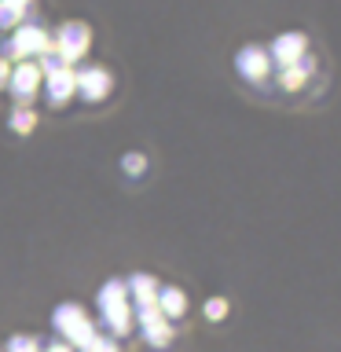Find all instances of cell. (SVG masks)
Here are the masks:
<instances>
[{
  "instance_id": "obj_1",
  "label": "cell",
  "mask_w": 341,
  "mask_h": 352,
  "mask_svg": "<svg viewBox=\"0 0 341 352\" xmlns=\"http://www.w3.org/2000/svg\"><path fill=\"white\" fill-rule=\"evenodd\" d=\"M52 327L63 334V341L70 349L81 352L88 341L96 338V323L88 319V312L77 301H63V305H55V312H52Z\"/></svg>"
},
{
  "instance_id": "obj_2",
  "label": "cell",
  "mask_w": 341,
  "mask_h": 352,
  "mask_svg": "<svg viewBox=\"0 0 341 352\" xmlns=\"http://www.w3.org/2000/svg\"><path fill=\"white\" fill-rule=\"evenodd\" d=\"M52 48V37L44 33L41 26H33V22H26V26H15V33L4 41V59H22V63H33L41 52Z\"/></svg>"
},
{
  "instance_id": "obj_3",
  "label": "cell",
  "mask_w": 341,
  "mask_h": 352,
  "mask_svg": "<svg viewBox=\"0 0 341 352\" xmlns=\"http://www.w3.org/2000/svg\"><path fill=\"white\" fill-rule=\"evenodd\" d=\"M114 88V77H110L107 66H85V70L74 74V96H81L85 103H103Z\"/></svg>"
},
{
  "instance_id": "obj_4",
  "label": "cell",
  "mask_w": 341,
  "mask_h": 352,
  "mask_svg": "<svg viewBox=\"0 0 341 352\" xmlns=\"http://www.w3.org/2000/svg\"><path fill=\"white\" fill-rule=\"evenodd\" d=\"M55 44H59V52L66 63H77V59H85V52H88V44H92V33H88L85 22H63L59 33H55Z\"/></svg>"
},
{
  "instance_id": "obj_5",
  "label": "cell",
  "mask_w": 341,
  "mask_h": 352,
  "mask_svg": "<svg viewBox=\"0 0 341 352\" xmlns=\"http://www.w3.org/2000/svg\"><path fill=\"white\" fill-rule=\"evenodd\" d=\"M44 81V74L37 70V63H19L15 70L8 77V92L19 99V103H30L33 96H37V88Z\"/></svg>"
},
{
  "instance_id": "obj_6",
  "label": "cell",
  "mask_w": 341,
  "mask_h": 352,
  "mask_svg": "<svg viewBox=\"0 0 341 352\" xmlns=\"http://www.w3.org/2000/svg\"><path fill=\"white\" fill-rule=\"evenodd\" d=\"M235 70L246 77V81H264V77H268V70H272L268 48H261V44H246V48H239Z\"/></svg>"
},
{
  "instance_id": "obj_7",
  "label": "cell",
  "mask_w": 341,
  "mask_h": 352,
  "mask_svg": "<svg viewBox=\"0 0 341 352\" xmlns=\"http://www.w3.org/2000/svg\"><path fill=\"white\" fill-rule=\"evenodd\" d=\"M305 52H308L305 33H279V37L272 41V48H268V59L279 63V66H294Z\"/></svg>"
},
{
  "instance_id": "obj_8",
  "label": "cell",
  "mask_w": 341,
  "mask_h": 352,
  "mask_svg": "<svg viewBox=\"0 0 341 352\" xmlns=\"http://www.w3.org/2000/svg\"><path fill=\"white\" fill-rule=\"evenodd\" d=\"M154 305H158V312L169 319V323L187 312V297H184L180 286H158V294H154Z\"/></svg>"
},
{
  "instance_id": "obj_9",
  "label": "cell",
  "mask_w": 341,
  "mask_h": 352,
  "mask_svg": "<svg viewBox=\"0 0 341 352\" xmlns=\"http://www.w3.org/2000/svg\"><path fill=\"white\" fill-rule=\"evenodd\" d=\"M44 81H48V85H41V88H44V96H48L52 107H63L66 99L74 96V70H70V66L59 70V74H48Z\"/></svg>"
},
{
  "instance_id": "obj_10",
  "label": "cell",
  "mask_w": 341,
  "mask_h": 352,
  "mask_svg": "<svg viewBox=\"0 0 341 352\" xmlns=\"http://www.w3.org/2000/svg\"><path fill=\"white\" fill-rule=\"evenodd\" d=\"M125 290H129V297H132V308H140V305H154L158 283H154V275L136 272V275H129V279H125Z\"/></svg>"
},
{
  "instance_id": "obj_11",
  "label": "cell",
  "mask_w": 341,
  "mask_h": 352,
  "mask_svg": "<svg viewBox=\"0 0 341 352\" xmlns=\"http://www.w3.org/2000/svg\"><path fill=\"white\" fill-rule=\"evenodd\" d=\"M99 316H110L118 308H129V290H125V279H110L103 290H99Z\"/></svg>"
},
{
  "instance_id": "obj_12",
  "label": "cell",
  "mask_w": 341,
  "mask_h": 352,
  "mask_svg": "<svg viewBox=\"0 0 341 352\" xmlns=\"http://www.w3.org/2000/svg\"><path fill=\"white\" fill-rule=\"evenodd\" d=\"M312 55H301L294 66H283V74H279V85L286 88V92H297V88H305L308 81V74H312Z\"/></svg>"
},
{
  "instance_id": "obj_13",
  "label": "cell",
  "mask_w": 341,
  "mask_h": 352,
  "mask_svg": "<svg viewBox=\"0 0 341 352\" xmlns=\"http://www.w3.org/2000/svg\"><path fill=\"white\" fill-rule=\"evenodd\" d=\"M99 319H103V327H107L110 338L132 334V327H136V319H132V305L129 308H118V312H110V316H99Z\"/></svg>"
},
{
  "instance_id": "obj_14",
  "label": "cell",
  "mask_w": 341,
  "mask_h": 352,
  "mask_svg": "<svg viewBox=\"0 0 341 352\" xmlns=\"http://www.w3.org/2000/svg\"><path fill=\"white\" fill-rule=\"evenodd\" d=\"M8 129H11V132H30V129H37V110H30V107H19V110H11V118H8Z\"/></svg>"
},
{
  "instance_id": "obj_15",
  "label": "cell",
  "mask_w": 341,
  "mask_h": 352,
  "mask_svg": "<svg viewBox=\"0 0 341 352\" xmlns=\"http://www.w3.org/2000/svg\"><path fill=\"white\" fill-rule=\"evenodd\" d=\"M44 345L33 334H11L8 338V352H41Z\"/></svg>"
},
{
  "instance_id": "obj_16",
  "label": "cell",
  "mask_w": 341,
  "mask_h": 352,
  "mask_svg": "<svg viewBox=\"0 0 341 352\" xmlns=\"http://www.w3.org/2000/svg\"><path fill=\"white\" fill-rule=\"evenodd\" d=\"M81 352H121V349H118V341H114V338L96 334V338H92V341H88V345L81 349Z\"/></svg>"
},
{
  "instance_id": "obj_17",
  "label": "cell",
  "mask_w": 341,
  "mask_h": 352,
  "mask_svg": "<svg viewBox=\"0 0 341 352\" xmlns=\"http://www.w3.org/2000/svg\"><path fill=\"white\" fill-rule=\"evenodd\" d=\"M121 169H125L129 176H143V169H147V158H143V154H125V158H121Z\"/></svg>"
},
{
  "instance_id": "obj_18",
  "label": "cell",
  "mask_w": 341,
  "mask_h": 352,
  "mask_svg": "<svg viewBox=\"0 0 341 352\" xmlns=\"http://www.w3.org/2000/svg\"><path fill=\"white\" fill-rule=\"evenodd\" d=\"M224 316H228V301H224V297H209V301H206V319L220 323Z\"/></svg>"
},
{
  "instance_id": "obj_19",
  "label": "cell",
  "mask_w": 341,
  "mask_h": 352,
  "mask_svg": "<svg viewBox=\"0 0 341 352\" xmlns=\"http://www.w3.org/2000/svg\"><path fill=\"white\" fill-rule=\"evenodd\" d=\"M0 8H8V11H15V15H22V11L30 8V0H0Z\"/></svg>"
},
{
  "instance_id": "obj_20",
  "label": "cell",
  "mask_w": 341,
  "mask_h": 352,
  "mask_svg": "<svg viewBox=\"0 0 341 352\" xmlns=\"http://www.w3.org/2000/svg\"><path fill=\"white\" fill-rule=\"evenodd\" d=\"M41 352H74V349L66 345V341H52V345H44Z\"/></svg>"
},
{
  "instance_id": "obj_21",
  "label": "cell",
  "mask_w": 341,
  "mask_h": 352,
  "mask_svg": "<svg viewBox=\"0 0 341 352\" xmlns=\"http://www.w3.org/2000/svg\"><path fill=\"white\" fill-rule=\"evenodd\" d=\"M8 59H4V55H0V88H8Z\"/></svg>"
}]
</instances>
